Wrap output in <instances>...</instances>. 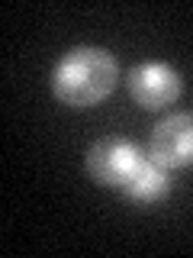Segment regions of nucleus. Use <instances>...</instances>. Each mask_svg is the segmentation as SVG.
I'll use <instances>...</instances> for the list:
<instances>
[{"label":"nucleus","mask_w":193,"mask_h":258,"mask_svg":"<svg viewBox=\"0 0 193 258\" xmlns=\"http://www.w3.org/2000/svg\"><path fill=\"white\" fill-rule=\"evenodd\" d=\"M119 64L113 52L100 45H77L64 52V58L52 71V91L68 107H93L107 100L116 87Z\"/></svg>","instance_id":"nucleus-1"},{"label":"nucleus","mask_w":193,"mask_h":258,"mask_svg":"<svg viewBox=\"0 0 193 258\" xmlns=\"http://www.w3.org/2000/svg\"><path fill=\"white\" fill-rule=\"evenodd\" d=\"M171 187H174L171 168L161 165V161L151 158V155H142V161L135 165V171L126 177V184L119 190H123V197L135 200V204H155V200L167 197Z\"/></svg>","instance_id":"nucleus-5"},{"label":"nucleus","mask_w":193,"mask_h":258,"mask_svg":"<svg viewBox=\"0 0 193 258\" xmlns=\"http://www.w3.org/2000/svg\"><path fill=\"white\" fill-rule=\"evenodd\" d=\"M180 91H183V81L177 75V68L164 61H145L129 71V94L145 110L167 107L180 97Z\"/></svg>","instance_id":"nucleus-4"},{"label":"nucleus","mask_w":193,"mask_h":258,"mask_svg":"<svg viewBox=\"0 0 193 258\" xmlns=\"http://www.w3.org/2000/svg\"><path fill=\"white\" fill-rule=\"evenodd\" d=\"M148 155L167 165L171 171L177 168H193V113H167L161 123L151 129Z\"/></svg>","instance_id":"nucleus-3"},{"label":"nucleus","mask_w":193,"mask_h":258,"mask_svg":"<svg viewBox=\"0 0 193 258\" xmlns=\"http://www.w3.org/2000/svg\"><path fill=\"white\" fill-rule=\"evenodd\" d=\"M142 161V149L126 136H107V139L93 142L87 152V171L96 184L103 187H123L126 177L135 171Z\"/></svg>","instance_id":"nucleus-2"}]
</instances>
